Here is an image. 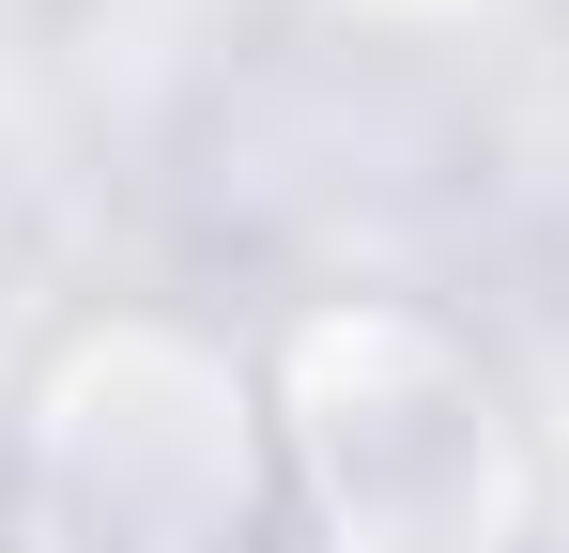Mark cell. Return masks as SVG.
<instances>
[{
  "label": "cell",
  "mask_w": 569,
  "mask_h": 553,
  "mask_svg": "<svg viewBox=\"0 0 569 553\" xmlns=\"http://www.w3.org/2000/svg\"><path fill=\"white\" fill-rule=\"evenodd\" d=\"M0 553H292L262 339L93 292L0 384Z\"/></svg>",
  "instance_id": "cell-2"
},
{
  "label": "cell",
  "mask_w": 569,
  "mask_h": 553,
  "mask_svg": "<svg viewBox=\"0 0 569 553\" xmlns=\"http://www.w3.org/2000/svg\"><path fill=\"white\" fill-rule=\"evenodd\" d=\"M247 339H262L292 553H555L569 461L477 308L400 276H323L278 292Z\"/></svg>",
  "instance_id": "cell-1"
}]
</instances>
